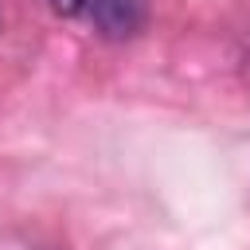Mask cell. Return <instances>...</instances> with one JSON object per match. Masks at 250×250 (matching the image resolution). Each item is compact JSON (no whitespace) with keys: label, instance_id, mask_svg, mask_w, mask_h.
<instances>
[{"label":"cell","instance_id":"cell-1","mask_svg":"<svg viewBox=\"0 0 250 250\" xmlns=\"http://www.w3.org/2000/svg\"><path fill=\"white\" fill-rule=\"evenodd\" d=\"M86 16L102 39H133L145 23V0H86Z\"/></svg>","mask_w":250,"mask_h":250},{"label":"cell","instance_id":"cell-2","mask_svg":"<svg viewBox=\"0 0 250 250\" xmlns=\"http://www.w3.org/2000/svg\"><path fill=\"white\" fill-rule=\"evenodd\" d=\"M51 8L59 16H78V12H86V0H51Z\"/></svg>","mask_w":250,"mask_h":250}]
</instances>
